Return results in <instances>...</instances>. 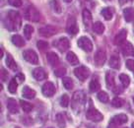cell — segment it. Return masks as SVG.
Returning a JSON list of instances; mask_svg holds the SVG:
<instances>
[{
	"mask_svg": "<svg viewBox=\"0 0 134 128\" xmlns=\"http://www.w3.org/2000/svg\"><path fill=\"white\" fill-rule=\"evenodd\" d=\"M38 33L42 37H49L54 36L55 34L57 33V29L53 26H46V27H42L38 30Z\"/></svg>",
	"mask_w": 134,
	"mask_h": 128,
	"instance_id": "obj_9",
	"label": "cell"
},
{
	"mask_svg": "<svg viewBox=\"0 0 134 128\" xmlns=\"http://www.w3.org/2000/svg\"><path fill=\"white\" fill-rule=\"evenodd\" d=\"M132 128H134V123H132Z\"/></svg>",
	"mask_w": 134,
	"mask_h": 128,
	"instance_id": "obj_49",
	"label": "cell"
},
{
	"mask_svg": "<svg viewBox=\"0 0 134 128\" xmlns=\"http://www.w3.org/2000/svg\"><path fill=\"white\" fill-rule=\"evenodd\" d=\"M86 116L89 120L91 121H94V122H99V121H102L104 116L100 113L99 110H97L96 108H89L87 113H86Z\"/></svg>",
	"mask_w": 134,
	"mask_h": 128,
	"instance_id": "obj_4",
	"label": "cell"
},
{
	"mask_svg": "<svg viewBox=\"0 0 134 128\" xmlns=\"http://www.w3.org/2000/svg\"><path fill=\"white\" fill-rule=\"evenodd\" d=\"M60 104L62 105L63 108H66L69 104V97L67 95H63L60 99Z\"/></svg>",
	"mask_w": 134,
	"mask_h": 128,
	"instance_id": "obj_40",
	"label": "cell"
},
{
	"mask_svg": "<svg viewBox=\"0 0 134 128\" xmlns=\"http://www.w3.org/2000/svg\"><path fill=\"white\" fill-rule=\"evenodd\" d=\"M56 122H57V124H58V126L60 128H65V126H66L65 118H64V116L61 113H58L56 115Z\"/></svg>",
	"mask_w": 134,
	"mask_h": 128,
	"instance_id": "obj_36",
	"label": "cell"
},
{
	"mask_svg": "<svg viewBox=\"0 0 134 128\" xmlns=\"http://www.w3.org/2000/svg\"><path fill=\"white\" fill-rule=\"evenodd\" d=\"M89 89L92 93H96V92L100 91V85L99 81L97 79H93L92 81L90 82V85H89Z\"/></svg>",
	"mask_w": 134,
	"mask_h": 128,
	"instance_id": "obj_27",
	"label": "cell"
},
{
	"mask_svg": "<svg viewBox=\"0 0 134 128\" xmlns=\"http://www.w3.org/2000/svg\"><path fill=\"white\" fill-rule=\"evenodd\" d=\"M66 31L67 33H69L70 35L72 36H74L76 34L78 33V27H77V24H76V20L71 17V18H69L68 21H67V28H66Z\"/></svg>",
	"mask_w": 134,
	"mask_h": 128,
	"instance_id": "obj_11",
	"label": "cell"
},
{
	"mask_svg": "<svg viewBox=\"0 0 134 128\" xmlns=\"http://www.w3.org/2000/svg\"><path fill=\"white\" fill-rule=\"evenodd\" d=\"M15 128H19V127H15Z\"/></svg>",
	"mask_w": 134,
	"mask_h": 128,
	"instance_id": "obj_51",
	"label": "cell"
},
{
	"mask_svg": "<svg viewBox=\"0 0 134 128\" xmlns=\"http://www.w3.org/2000/svg\"><path fill=\"white\" fill-rule=\"evenodd\" d=\"M34 33V28L32 26L27 25L25 26V29H24V35H25V37L27 40H31L32 37V34Z\"/></svg>",
	"mask_w": 134,
	"mask_h": 128,
	"instance_id": "obj_34",
	"label": "cell"
},
{
	"mask_svg": "<svg viewBox=\"0 0 134 128\" xmlns=\"http://www.w3.org/2000/svg\"><path fill=\"white\" fill-rule=\"evenodd\" d=\"M42 95L44 96V97L49 98V97H52V96L54 95L55 92H56V89H55V86L51 82H46L42 86Z\"/></svg>",
	"mask_w": 134,
	"mask_h": 128,
	"instance_id": "obj_8",
	"label": "cell"
},
{
	"mask_svg": "<svg viewBox=\"0 0 134 128\" xmlns=\"http://www.w3.org/2000/svg\"><path fill=\"white\" fill-rule=\"evenodd\" d=\"M111 104L114 108H121L122 105L124 104V101L120 98H114V99L111 101Z\"/></svg>",
	"mask_w": 134,
	"mask_h": 128,
	"instance_id": "obj_37",
	"label": "cell"
},
{
	"mask_svg": "<svg viewBox=\"0 0 134 128\" xmlns=\"http://www.w3.org/2000/svg\"><path fill=\"white\" fill-rule=\"evenodd\" d=\"M133 103H134V97H133Z\"/></svg>",
	"mask_w": 134,
	"mask_h": 128,
	"instance_id": "obj_50",
	"label": "cell"
},
{
	"mask_svg": "<svg viewBox=\"0 0 134 128\" xmlns=\"http://www.w3.org/2000/svg\"><path fill=\"white\" fill-rule=\"evenodd\" d=\"M37 46L40 50L43 51V50H46L48 48V43L44 41H38V43H37Z\"/></svg>",
	"mask_w": 134,
	"mask_h": 128,
	"instance_id": "obj_38",
	"label": "cell"
},
{
	"mask_svg": "<svg viewBox=\"0 0 134 128\" xmlns=\"http://www.w3.org/2000/svg\"><path fill=\"white\" fill-rule=\"evenodd\" d=\"M109 64L113 69H119L120 68V59L117 55H113L109 59Z\"/></svg>",
	"mask_w": 134,
	"mask_h": 128,
	"instance_id": "obj_21",
	"label": "cell"
},
{
	"mask_svg": "<svg viewBox=\"0 0 134 128\" xmlns=\"http://www.w3.org/2000/svg\"><path fill=\"white\" fill-rule=\"evenodd\" d=\"M85 103V95L82 92H76L73 95V99H72V108L74 110H76L77 108H81Z\"/></svg>",
	"mask_w": 134,
	"mask_h": 128,
	"instance_id": "obj_3",
	"label": "cell"
},
{
	"mask_svg": "<svg viewBox=\"0 0 134 128\" xmlns=\"http://www.w3.org/2000/svg\"><path fill=\"white\" fill-rule=\"evenodd\" d=\"M25 18L27 20L32 21V22H38L41 19V14L35 6H29L25 13Z\"/></svg>",
	"mask_w": 134,
	"mask_h": 128,
	"instance_id": "obj_2",
	"label": "cell"
},
{
	"mask_svg": "<svg viewBox=\"0 0 134 128\" xmlns=\"http://www.w3.org/2000/svg\"><path fill=\"white\" fill-rule=\"evenodd\" d=\"M4 23L9 31H18L22 25L21 16L17 11H9Z\"/></svg>",
	"mask_w": 134,
	"mask_h": 128,
	"instance_id": "obj_1",
	"label": "cell"
},
{
	"mask_svg": "<svg viewBox=\"0 0 134 128\" xmlns=\"http://www.w3.org/2000/svg\"><path fill=\"white\" fill-rule=\"evenodd\" d=\"M121 51L125 56H131L134 55V46L131 44V42L125 41L121 46Z\"/></svg>",
	"mask_w": 134,
	"mask_h": 128,
	"instance_id": "obj_15",
	"label": "cell"
},
{
	"mask_svg": "<svg viewBox=\"0 0 134 128\" xmlns=\"http://www.w3.org/2000/svg\"><path fill=\"white\" fill-rule=\"evenodd\" d=\"M66 60L71 65H77L78 63H79V59L78 57L76 56V54L74 52H72V51H69L68 53L66 54Z\"/></svg>",
	"mask_w": 134,
	"mask_h": 128,
	"instance_id": "obj_24",
	"label": "cell"
},
{
	"mask_svg": "<svg viewBox=\"0 0 134 128\" xmlns=\"http://www.w3.org/2000/svg\"><path fill=\"white\" fill-rule=\"evenodd\" d=\"M119 80L121 82L123 87H128L130 84V78L126 74H120L119 75Z\"/></svg>",
	"mask_w": 134,
	"mask_h": 128,
	"instance_id": "obj_35",
	"label": "cell"
},
{
	"mask_svg": "<svg viewBox=\"0 0 134 128\" xmlns=\"http://www.w3.org/2000/svg\"><path fill=\"white\" fill-rule=\"evenodd\" d=\"M12 42L18 47H22L25 46V41L23 40V37L19 35H15L12 37Z\"/></svg>",
	"mask_w": 134,
	"mask_h": 128,
	"instance_id": "obj_26",
	"label": "cell"
},
{
	"mask_svg": "<svg viewBox=\"0 0 134 128\" xmlns=\"http://www.w3.org/2000/svg\"><path fill=\"white\" fill-rule=\"evenodd\" d=\"M126 37H127V32H126L125 30H121V31L114 37V40H113L114 44H116V46H122V44L125 42Z\"/></svg>",
	"mask_w": 134,
	"mask_h": 128,
	"instance_id": "obj_14",
	"label": "cell"
},
{
	"mask_svg": "<svg viewBox=\"0 0 134 128\" xmlns=\"http://www.w3.org/2000/svg\"><path fill=\"white\" fill-rule=\"evenodd\" d=\"M93 30L98 35H102V34L105 32V26H104L103 23H100V22H96L93 25Z\"/></svg>",
	"mask_w": 134,
	"mask_h": 128,
	"instance_id": "obj_28",
	"label": "cell"
},
{
	"mask_svg": "<svg viewBox=\"0 0 134 128\" xmlns=\"http://www.w3.org/2000/svg\"><path fill=\"white\" fill-rule=\"evenodd\" d=\"M33 76H34V78L36 79V80H38V81H42V80H44V79L47 77L46 72L43 70L42 68H41V67H38V68L34 69Z\"/></svg>",
	"mask_w": 134,
	"mask_h": 128,
	"instance_id": "obj_16",
	"label": "cell"
},
{
	"mask_svg": "<svg viewBox=\"0 0 134 128\" xmlns=\"http://www.w3.org/2000/svg\"><path fill=\"white\" fill-rule=\"evenodd\" d=\"M17 89H18V83H17V79L14 78L12 79L10 83H9V86H8V90L11 94H16Z\"/></svg>",
	"mask_w": 134,
	"mask_h": 128,
	"instance_id": "obj_31",
	"label": "cell"
},
{
	"mask_svg": "<svg viewBox=\"0 0 134 128\" xmlns=\"http://www.w3.org/2000/svg\"><path fill=\"white\" fill-rule=\"evenodd\" d=\"M74 75L79 79L80 81H85L90 76V71L87 67L80 66L74 69Z\"/></svg>",
	"mask_w": 134,
	"mask_h": 128,
	"instance_id": "obj_7",
	"label": "cell"
},
{
	"mask_svg": "<svg viewBox=\"0 0 134 128\" xmlns=\"http://www.w3.org/2000/svg\"><path fill=\"white\" fill-rule=\"evenodd\" d=\"M8 2L14 7H20L22 5V0H8Z\"/></svg>",
	"mask_w": 134,
	"mask_h": 128,
	"instance_id": "obj_43",
	"label": "cell"
},
{
	"mask_svg": "<svg viewBox=\"0 0 134 128\" xmlns=\"http://www.w3.org/2000/svg\"><path fill=\"white\" fill-rule=\"evenodd\" d=\"M46 58L51 66H57L59 64V57L55 52H48L46 54Z\"/></svg>",
	"mask_w": 134,
	"mask_h": 128,
	"instance_id": "obj_18",
	"label": "cell"
},
{
	"mask_svg": "<svg viewBox=\"0 0 134 128\" xmlns=\"http://www.w3.org/2000/svg\"><path fill=\"white\" fill-rule=\"evenodd\" d=\"M102 15H103V17L105 18V20H111L113 19V11L111 8H109V7H108V8H104L103 10H102Z\"/></svg>",
	"mask_w": 134,
	"mask_h": 128,
	"instance_id": "obj_29",
	"label": "cell"
},
{
	"mask_svg": "<svg viewBox=\"0 0 134 128\" xmlns=\"http://www.w3.org/2000/svg\"><path fill=\"white\" fill-rule=\"evenodd\" d=\"M126 67H127V69H129L130 71H134V60L128 59V60L126 61Z\"/></svg>",
	"mask_w": 134,
	"mask_h": 128,
	"instance_id": "obj_42",
	"label": "cell"
},
{
	"mask_svg": "<svg viewBox=\"0 0 134 128\" xmlns=\"http://www.w3.org/2000/svg\"><path fill=\"white\" fill-rule=\"evenodd\" d=\"M56 47H57L61 52H64V51L68 50V48L70 47V41H68L67 37H61V38L58 40V41L56 42Z\"/></svg>",
	"mask_w": 134,
	"mask_h": 128,
	"instance_id": "obj_13",
	"label": "cell"
},
{
	"mask_svg": "<svg viewBox=\"0 0 134 128\" xmlns=\"http://www.w3.org/2000/svg\"><path fill=\"white\" fill-rule=\"evenodd\" d=\"M97 97H98L99 101H100V102H102V103H108V102H109V95H108V94H107L105 92H104V91L99 92Z\"/></svg>",
	"mask_w": 134,
	"mask_h": 128,
	"instance_id": "obj_33",
	"label": "cell"
},
{
	"mask_svg": "<svg viewBox=\"0 0 134 128\" xmlns=\"http://www.w3.org/2000/svg\"><path fill=\"white\" fill-rule=\"evenodd\" d=\"M107 60L105 51L103 49H99L95 54V63L97 66H103Z\"/></svg>",
	"mask_w": 134,
	"mask_h": 128,
	"instance_id": "obj_10",
	"label": "cell"
},
{
	"mask_svg": "<svg viewBox=\"0 0 134 128\" xmlns=\"http://www.w3.org/2000/svg\"><path fill=\"white\" fill-rule=\"evenodd\" d=\"M72 0H64V2H66V3H70Z\"/></svg>",
	"mask_w": 134,
	"mask_h": 128,
	"instance_id": "obj_47",
	"label": "cell"
},
{
	"mask_svg": "<svg viewBox=\"0 0 134 128\" xmlns=\"http://www.w3.org/2000/svg\"><path fill=\"white\" fill-rule=\"evenodd\" d=\"M123 16L126 22H132L134 21V9L129 7V8H125L123 10Z\"/></svg>",
	"mask_w": 134,
	"mask_h": 128,
	"instance_id": "obj_20",
	"label": "cell"
},
{
	"mask_svg": "<svg viewBox=\"0 0 134 128\" xmlns=\"http://www.w3.org/2000/svg\"><path fill=\"white\" fill-rule=\"evenodd\" d=\"M16 79H18L20 82H24L25 81V76H24V74L23 73H19V74L16 76Z\"/></svg>",
	"mask_w": 134,
	"mask_h": 128,
	"instance_id": "obj_45",
	"label": "cell"
},
{
	"mask_svg": "<svg viewBox=\"0 0 134 128\" xmlns=\"http://www.w3.org/2000/svg\"><path fill=\"white\" fill-rule=\"evenodd\" d=\"M49 128H52V127H49Z\"/></svg>",
	"mask_w": 134,
	"mask_h": 128,
	"instance_id": "obj_52",
	"label": "cell"
},
{
	"mask_svg": "<svg viewBox=\"0 0 134 128\" xmlns=\"http://www.w3.org/2000/svg\"><path fill=\"white\" fill-rule=\"evenodd\" d=\"M78 46L80 48L85 50L86 52H91L93 50V43L91 40L87 37H82L78 40Z\"/></svg>",
	"mask_w": 134,
	"mask_h": 128,
	"instance_id": "obj_5",
	"label": "cell"
},
{
	"mask_svg": "<svg viewBox=\"0 0 134 128\" xmlns=\"http://www.w3.org/2000/svg\"><path fill=\"white\" fill-rule=\"evenodd\" d=\"M5 62H6V65H7L11 70H13V71L17 70L18 67H17V64H16V62H15V60H14V58L11 56V54H7Z\"/></svg>",
	"mask_w": 134,
	"mask_h": 128,
	"instance_id": "obj_25",
	"label": "cell"
},
{
	"mask_svg": "<svg viewBox=\"0 0 134 128\" xmlns=\"http://www.w3.org/2000/svg\"><path fill=\"white\" fill-rule=\"evenodd\" d=\"M3 57V50L1 49V58Z\"/></svg>",
	"mask_w": 134,
	"mask_h": 128,
	"instance_id": "obj_48",
	"label": "cell"
},
{
	"mask_svg": "<svg viewBox=\"0 0 134 128\" xmlns=\"http://www.w3.org/2000/svg\"><path fill=\"white\" fill-rule=\"evenodd\" d=\"M127 116L125 114H117V115L113 116V119L110 120V126H118V125H121L123 123L127 122Z\"/></svg>",
	"mask_w": 134,
	"mask_h": 128,
	"instance_id": "obj_12",
	"label": "cell"
},
{
	"mask_svg": "<svg viewBox=\"0 0 134 128\" xmlns=\"http://www.w3.org/2000/svg\"><path fill=\"white\" fill-rule=\"evenodd\" d=\"M7 108L11 113H18L19 112V105L17 103L16 99H9L7 102Z\"/></svg>",
	"mask_w": 134,
	"mask_h": 128,
	"instance_id": "obj_19",
	"label": "cell"
},
{
	"mask_svg": "<svg viewBox=\"0 0 134 128\" xmlns=\"http://www.w3.org/2000/svg\"><path fill=\"white\" fill-rule=\"evenodd\" d=\"M22 95L26 99H34L36 97V92L34 91L33 89H31L30 87H24L23 88Z\"/></svg>",
	"mask_w": 134,
	"mask_h": 128,
	"instance_id": "obj_22",
	"label": "cell"
},
{
	"mask_svg": "<svg viewBox=\"0 0 134 128\" xmlns=\"http://www.w3.org/2000/svg\"><path fill=\"white\" fill-rule=\"evenodd\" d=\"M105 82H107V87L109 89H113V87L114 86V75L113 72H107L105 74Z\"/></svg>",
	"mask_w": 134,
	"mask_h": 128,
	"instance_id": "obj_23",
	"label": "cell"
},
{
	"mask_svg": "<svg viewBox=\"0 0 134 128\" xmlns=\"http://www.w3.org/2000/svg\"><path fill=\"white\" fill-rule=\"evenodd\" d=\"M7 76H8V73H7V71H5L3 68L1 69V80L2 81H5L6 79H7Z\"/></svg>",
	"mask_w": 134,
	"mask_h": 128,
	"instance_id": "obj_44",
	"label": "cell"
},
{
	"mask_svg": "<svg viewBox=\"0 0 134 128\" xmlns=\"http://www.w3.org/2000/svg\"><path fill=\"white\" fill-rule=\"evenodd\" d=\"M20 104H21L22 109H23L25 112H30L33 110L34 105L32 104V103L26 102V101H21V102H20Z\"/></svg>",
	"mask_w": 134,
	"mask_h": 128,
	"instance_id": "obj_32",
	"label": "cell"
},
{
	"mask_svg": "<svg viewBox=\"0 0 134 128\" xmlns=\"http://www.w3.org/2000/svg\"><path fill=\"white\" fill-rule=\"evenodd\" d=\"M23 56L25 58L26 61H28L31 64H38V54L36 53V51H34L33 49H27L24 51Z\"/></svg>",
	"mask_w": 134,
	"mask_h": 128,
	"instance_id": "obj_6",
	"label": "cell"
},
{
	"mask_svg": "<svg viewBox=\"0 0 134 128\" xmlns=\"http://www.w3.org/2000/svg\"><path fill=\"white\" fill-rule=\"evenodd\" d=\"M54 74L56 77H63L64 75L66 74V69L64 67H59L57 69H55Z\"/></svg>",
	"mask_w": 134,
	"mask_h": 128,
	"instance_id": "obj_39",
	"label": "cell"
},
{
	"mask_svg": "<svg viewBox=\"0 0 134 128\" xmlns=\"http://www.w3.org/2000/svg\"><path fill=\"white\" fill-rule=\"evenodd\" d=\"M63 86L66 90H72L73 87H74V83H73V80H72L70 77H64L62 80Z\"/></svg>",
	"mask_w": 134,
	"mask_h": 128,
	"instance_id": "obj_30",
	"label": "cell"
},
{
	"mask_svg": "<svg viewBox=\"0 0 134 128\" xmlns=\"http://www.w3.org/2000/svg\"><path fill=\"white\" fill-rule=\"evenodd\" d=\"M51 6H52L53 10L56 13H61V7H60V5L58 4V2L56 0H52L51 1Z\"/></svg>",
	"mask_w": 134,
	"mask_h": 128,
	"instance_id": "obj_41",
	"label": "cell"
},
{
	"mask_svg": "<svg viewBox=\"0 0 134 128\" xmlns=\"http://www.w3.org/2000/svg\"><path fill=\"white\" fill-rule=\"evenodd\" d=\"M82 15H83L84 25L86 26V28L89 29L92 25V14H91V12L89 11L88 9H84Z\"/></svg>",
	"mask_w": 134,
	"mask_h": 128,
	"instance_id": "obj_17",
	"label": "cell"
},
{
	"mask_svg": "<svg viewBox=\"0 0 134 128\" xmlns=\"http://www.w3.org/2000/svg\"><path fill=\"white\" fill-rule=\"evenodd\" d=\"M118 1H119V4H120V5H123V4H125L127 0H118Z\"/></svg>",
	"mask_w": 134,
	"mask_h": 128,
	"instance_id": "obj_46",
	"label": "cell"
}]
</instances>
